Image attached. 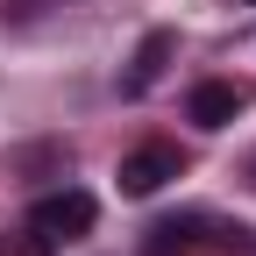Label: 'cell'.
<instances>
[{
    "instance_id": "cell-1",
    "label": "cell",
    "mask_w": 256,
    "mask_h": 256,
    "mask_svg": "<svg viewBox=\"0 0 256 256\" xmlns=\"http://www.w3.org/2000/svg\"><path fill=\"white\" fill-rule=\"evenodd\" d=\"M92 220H100V200H92V192H78V185L43 192V200L28 206V242H43V249L86 242V235H92Z\"/></svg>"
},
{
    "instance_id": "cell-2",
    "label": "cell",
    "mask_w": 256,
    "mask_h": 256,
    "mask_svg": "<svg viewBox=\"0 0 256 256\" xmlns=\"http://www.w3.org/2000/svg\"><path fill=\"white\" fill-rule=\"evenodd\" d=\"M185 164H192V156L178 150V142H136V150H128L121 156V192H128V200H150V192H164L171 178H185Z\"/></svg>"
},
{
    "instance_id": "cell-3",
    "label": "cell",
    "mask_w": 256,
    "mask_h": 256,
    "mask_svg": "<svg viewBox=\"0 0 256 256\" xmlns=\"http://www.w3.org/2000/svg\"><path fill=\"white\" fill-rule=\"evenodd\" d=\"M249 100H256L249 78H200V86L185 92V121H192V128H228Z\"/></svg>"
},
{
    "instance_id": "cell-4",
    "label": "cell",
    "mask_w": 256,
    "mask_h": 256,
    "mask_svg": "<svg viewBox=\"0 0 256 256\" xmlns=\"http://www.w3.org/2000/svg\"><path fill=\"white\" fill-rule=\"evenodd\" d=\"M206 220H214V214H200V206L150 220V228H142V249H136V256H192V249H200V228H206Z\"/></svg>"
},
{
    "instance_id": "cell-5",
    "label": "cell",
    "mask_w": 256,
    "mask_h": 256,
    "mask_svg": "<svg viewBox=\"0 0 256 256\" xmlns=\"http://www.w3.org/2000/svg\"><path fill=\"white\" fill-rule=\"evenodd\" d=\"M171 57H178V36H171V28H150V36L136 43V57H128V72H121V92H128V100H142V92L164 78Z\"/></svg>"
},
{
    "instance_id": "cell-6",
    "label": "cell",
    "mask_w": 256,
    "mask_h": 256,
    "mask_svg": "<svg viewBox=\"0 0 256 256\" xmlns=\"http://www.w3.org/2000/svg\"><path fill=\"white\" fill-rule=\"evenodd\" d=\"M242 178H249V185H256V156H249V164H242Z\"/></svg>"
},
{
    "instance_id": "cell-7",
    "label": "cell",
    "mask_w": 256,
    "mask_h": 256,
    "mask_svg": "<svg viewBox=\"0 0 256 256\" xmlns=\"http://www.w3.org/2000/svg\"><path fill=\"white\" fill-rule=\"evenodd\" d=\"M249 8H256V0H249Z\"/></svg>"
}]
</instances>
